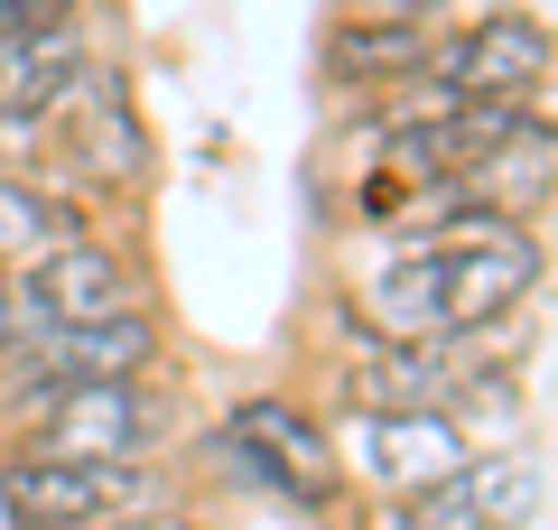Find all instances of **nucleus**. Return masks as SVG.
<instances>
[{"mask_svg":"<svg viewBox=\"0 0 558 530\" xmlns=\"http://www.w3.org/2000/svg\"><path fill=\"white\" fill-rule=\"evenodd\" d=\"M549 279L539 224H502L475 205H447L438 186L400 196L373 224V270L344 289V335L373 345H465L512 326Z\"/></svg>","mask_w":558,"mask_h":530,"instance_id":"nucleus-1","label":"nucleus"},{"mask_svg":"<svg viewBox=\"0 0 558 530\" xmlns=\"http://www.w3.org/2000/svg\"><path fill=\"white\" fill-rule=\"evenodd\" d=\"M20 168H38L84 224H102L112 205L149 196V177H159V140H149V121H140V94L121 84V65H112V57H102L94 75H84L75 94L47 112L38 149H28Z\"/></svg>","mask_w":558,"mask_h":530,"instance_id":"nucleus-2","label":"nucleus"},{"mask_svg":"<svg viewBox=\"0 0 558 530\" xmlns=\"http://www.w3.org/2000/svg\"><path fill=\"white\" fill-rule=\"evenodd\" d=\"M215 456L260 484L270 503H299V511H336L344 503V466H336V429L326 410H307L299 392H233L215 419Z\"/></svg>","mask_w":558,"mask_h":530,"instance_id":"nucleus-3","label":"nucleus"},{"mask_svg":"<svg viewBox=\"0 0 558 530\" xmlns=\"http://www.w3.org/2000/svg\"><path fill=\"white\" fill-rule=\"evenodd\" d=\"M168 363V316L159 308H131V316H102V326H28L20 345L0 353V429L28 419L38 400L84 392V382H149Z\"/></svg>","mask_w":558,"mask_h":530,"instance_id":"nucleus-4","label":"nucleus"},{"mask_svg":"<svg viewBox=\"0 0 558 530\" xmlns=\"http://www.w3.org/2000/svg\"><path fill=\"white\" fill-rule=\"evenodd\" d=\"M558 75V20L531 10V0H502V10H465L428 38V65H418L410 94L428 103H521L531 84Z\"/></svg>","mask_w":558,"mask_h":530,"instance_id":"nucleus-5","label":"nucleus"},{"mask_svg":"<svg viewBox=\"0 0 558 530\" xmlns=\"http://www.w3.org/2000/svg\"><path fill=\"white\" fill-rule=\"evenodd\" d=\"M168 503V466H94V456L0 447V521L10 530H112Z\"/></svg>","mask_w":558,"mask_h":530,"instance_id":"nucleus-6","label":"nucleus"},{"mask_svg":"<svg viewBox=\"0 0 558 530\" xmlns=\"http://www.w3.org/2000/svg\"><path fill=\"white\" fill-rule=\"evenodd\" d=\"M168 437H178V392L159 373L149 382H84V392H57L28 419H10V447L94 456V466H159Z\"/></svg>","mask_w":558,"mask_h":530,"instance_id":"nucleus-7","label":"nucleus"},{"mask_svg":"<svg viewBox=\"0 0 558 530\" xmlns=\"http://www.w3.org/2000/svg\"><path fill=\"white\" fill-rule=\"evenodd\" d=\"M326 429H336L344 493H363V503H410L484 447L475 419L447 410H326Z\"/></svg>","mask_w":558,"mask_h":530,"instance_id":"nucleus-8","label":"nucleus"},{"mask_svg":"<svg viewBox=\"0 0 558 530\" xmlns=\"http://www.w3.org/2000/svg\"><path fill=\"white\" fill-rule=\"evenodd\" d=\"M20 308H28V326H102V316L159 308V298H149L140 261L121 252L102 224H75L65 242H47V252L20 270Z\"/></svg>","mask_w":558,"mask_h":530,"instance_id":"nucleus-9","label":"nucleus"},{"mask_svg":"<svg viewBox=\"0 0 558 530\" xmlns=\"http://www.w3.org/2000/svg\"><path fill=\"white\" fill-rule=\"evenodd\" d=\"M539 511V456L531 447H475L457 474H438L410 503H373V530H531Z\"/></svg>","mask_w":558,"mask_h":530,"instance_id":"nucleus-10","label":"nucleus"},{"mask_svg":"<svg viewBox=\"0 0 558 530\" xmlns=\"http://www.w3.org/2000/svg\"><path fill=\"white\" fill-rule=\"evenodd\" d=\"M428 38L438 28H418V20H391V10H354L344 0L336 20H326V47H317V75L336 84L344 103H391L418 84V65H428Z\"/></svg>","mask_w":558,"mask_h":530,"instance_id":"nucleus-11","label":"nucleus"},{"mask_svg":"<svg viewBox=\"0 0 558 530\" xmlns=\"http://www.w3.org/2000/svg\"><path fill=\"white\" fill-rule=\"evenodd\" d=\"M75 205L47 186L38 168H20V158H0V270H28V261L47 252V242H65L75 233Z\"/></svg>","mask_w":558,"mask_h":530,"instance_id":"nucleus-12","label":"nucleus"},{"mask_svg":"<svg viewBox=\"0 0 558 530\" xmlns=\"http://www.w3.org/2000/svg\"><path fill=\"white\" fill-rule=\"evenodd\" d=\"M65 20H94V0H0V47L38 38V28H65Z\"/></svg>","mask_w":558,"mask_h":530,"instance_id":"nucleus-13","label":"nucleus"},{"mask_svg":"<svg viewBox=\"0 0 558 530\" xmlns=\"http://www.w3.org/2000/svg\"><path fill=\"white\" fill-rule=\"evenodd\" d=\"M28 335V308H20V270H0V353Z\"/></svg>","mask_w":558,"mask_h":530,"instance_id":"nucleus-14","label":"nucleus"}]
</instances>
